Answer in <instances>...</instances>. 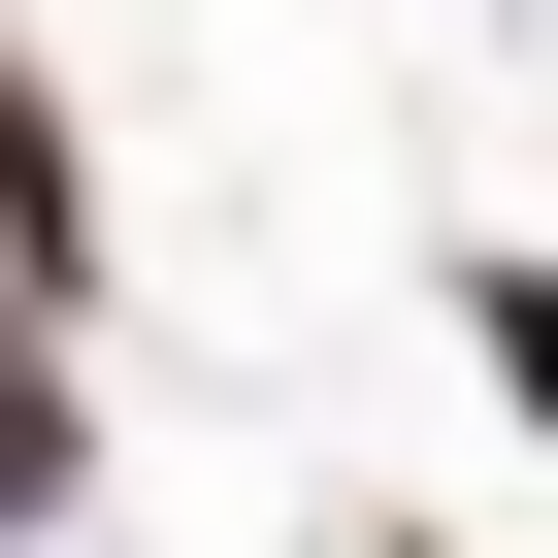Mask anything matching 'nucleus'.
Listing matches in <instances>:
<instances>
[{"instance_id": "1", "label": "nucleus", "mask_w": 558, "mask_h": 558, "mask_svg": "<svg viewBox=\"0 0 558 558\" xmlns=\"http://www.w3.org/2000/svg\"><path fill=\"white\" fill-rule=\"evenodd\" d=\"M0 263L99 329V132H66V66H34V34H0Z\"/></svg>"}, {"instance_id": "2", "label": "nucleus", "mask_w": 558, "mask_h": 558, "mask_svg": "<svg viewBox=\"0 0 558 558\" xmlns=\"http://www.w3.org/2000/svg\"><path fill=\"white\" fill-rule=\"evenodd\" d=\"M99 493V395H66V296H34V263H0V558H34Z\"/></svg>"}, {"instance_id": "3", "label": "nucleus", "mask_w": 558, "mask_h": 558, "mask_svg": "<svg viewBox=\"0 0 558 558\" xmlns=\"http://www.w3.org/2000/svg\"><path fill=\"white\" fill-rule=\"evenodd\" d=\"M460 362H493V395H525V427H558V263H525V230H493V263H460Z\"/></svg>"}]
</instances>
